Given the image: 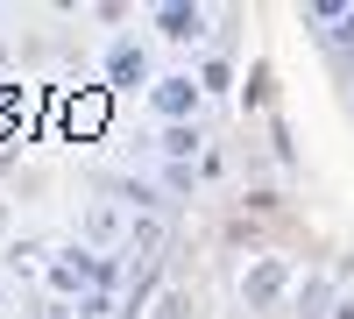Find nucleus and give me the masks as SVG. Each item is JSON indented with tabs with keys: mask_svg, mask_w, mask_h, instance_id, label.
I'll list each match as a JSON object with an SVG mask.
<instances>
[{
	"mask_svg": "<svg viewBox=\"0 0 354 319\" xmlns=\"http://www.w3.org/2000/svg\"><path fill=\"white\" fill-rule=\"evenodd\" d=\"M333 305H340L333 277H305L298 291H290V312H298V319H333Z\"/></svg>",
	"mask_w": 354,
	"mask_h": 319,
	"instance_id": "7",
	"label": "nucleus"
},
{
	"mask_svg": "<svg viewBox=\"0 0 354 319\" xmlns=\"http://www.w3.org/2000/svg\"><path fill=\"white\" fill-rule=\"evenodd\" d=\"M43 319H78V305H50V312H43Z\"/></svg>",
	"mask_w": 354,
	"mask_h": 319,
	"instance_id": "13",
	"label": "nucleus"
},
{
	"mask_svg": "<svg viewBox=\"0 0 354 319\" xmlns=\"http://www.w3.org/2000/svg\"><path fill=\"white\" fill-rule=\"evenodd\" d=\"M0 305H8V284H0Z\"/></svg>",
	"mask_w": 354,
	"mask_h": 319,
	"instance_id": "15",
	"label": "nucleus"
},
{
	"mask_svg": "<svg viewBox=\"0 0 354 319\" xmlns=\"http://www.w3.org/2000/svg\"><path fill=\"white\" fill-rule=\"evenodd\" d=\"M142 100H149V113H156L163 128H177V121H198V107H205V93H198V71H192V64L156 71V85H149Z\"/></svg>",
	"mask_w": 354,
	"mask_h": 319,
	"instance_id": "2",
	"label": "nucleus"
},
{
	"mask_svg": "<svg viewBox=\"0 0 354 319\" xmlns=\"http://www.w3.org/2000/svg\"><path fill=\"white\" fill-rule=\"evenodd\" d=\"M185 305H192V298H185V291H163V298H156V312H149V319H185Z\"/></svg>",
	"mask_w": 354,
	"mask_h": 319,
	"instance_id": "12",
	"label": "nucleus"
},
{
	"mask_svg": "<svg viewBox=\"0 0 354 319\" xmlns=\"http://www.w3.org/2000/svg\"><path fill=\"white\" fill-rule=\"evenodd\" d=\"M333 319H354V298H340V305H333Z\"/></svg>",
	"mask_w": 354,
	"mask_h": 319,
	"instance_id": "14",
	"label": "nucleus"
},
{
	"mask_svg": "<svg viewBox=\"0 0 354 319\" xmlns=\"http://www.w3.org/2000/svg\"><path fill=\"white\" fill-rule=\"evenodd\" d=\"M163 192H170V199H192V192H198V170H192V163H163Z\"/></svg>",
	"mask_w": 354,
	"mask_h": 319,
	"instance_id": "10",
	"label": "nucleus"
},
{
	"mask_svg": "<svg viewBox=\"0 0 354 319\" xmlns=\"http://www.w3.org/2000/svg\"><path fill=\"white\" fill-rule=\"evenodd\" d=\"M198 93L205 100H227L234 93V64H227V57H198Z\"/></svg>",
	"mask_w": 354,
	"mask_h": 319,
	"instance_id": "9",
	"label": "nucleus"
},
{
	"mask_svg": "<svg viewBox=\"0 0 354 319\" xmlns=\"http://www.w3.org/2000/svg\"><path fill=\"white\" fill-rule=\"evenodd\" d=\"M298 21H305V28H312V36L326 43L333 57H347V50H354V8H305Z\"/></svg>",
	"mask_w": 354,
	"mask_h": 319,
	"instance_id": "6",
	"label": "nucleus"
},
{
	"mask_svg": "<svg viewBox=\"0 0 354 319\" xmlns=\"http://www.w3.org/2000/svg\"><path fill=\"white\" fill-rule=\"evenodd\" d=\"M100 78L113 85V93H149V85H156V57H149V43H142V36H113L106 57H100Z\"/></svg>",
	"mask_w": 354,
	"mask_h": 319,
	"instance_id": "3",
	"label": "nucleus"
},
{
	"mask_svg": "<svg viewBox=\"0 0 354 319\" xmlns=\"http://www.w3.org/2000/svg\"><path fill=\"white\" fill-rule=\"evenodd\" d=\"M156 149H163V163H192V156H205V128L198 121H177V128L156 135Z\"/></svg>",
	"mask_w": 354,
	"mask_h": 319,
	"instance_id": "8",
	"label": "nucleus"
},
{
	"mask_svg": "<svg viewBox=\"0 0 354 319\" xmlns=\"http://www.w3.org/2000/svg\"><path fill=\"white\" fill-rule=\"evenodd\" d=\"M43 255H50V241H43V235H28V241H15V248H8V270H36Z\"/></svg>",
	"mask_w": 354,
	"mask_h": 319,
	"instance_id": "11",
	"label": "nucleus"
},
{
	"mask_svg": "<svg viewBox=\"0 0 354 319\" xmlns=\"http://www.w3.org/2000/svg\"><path fill=\"white\" fill-rule=\"evenodd\" d=\"M43 284L57 298H93V291H121V255H100L85 241H64L43 263Z\"/></svg>",
	"mask_w": 354,
	"mask_h": 319,
	"instance_id": "1",
	"label": "nucleus"
},
{
	"mask_svg": "<svg viewBox=\"0 0 354 319\" xmlns=\"http://www.w3.org/2000/svg\"><path fill=\"white\" fill-rule=\"evenodd\" d=\"M290 284H298L290 255H255V263L241 270V305H248V312H277Z\"/></svg>",
	"mask_w": 354,
	"mask_h": 319,
	"instance_id": "4",
	"label": "nucleus"
},
{
	"mask_svg": "<svg viewBox=\"0 0 354 319\" xmlns=\"http://www.w3.org/2000/svg\"><path fill=\"white\" fill-rule=\"evenodd\" d=\"M149 28L163 43H205V28H213V8H198V0H163V8H149Z\"/></svg>",
	"mask_w": 354,
	"mask_h": 319,
	"instance_id": "5",
	"label": "nucleus"
}]
</instances>
